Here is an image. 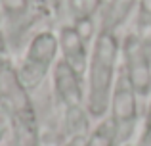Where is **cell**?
<instances>
[{
	"instance_id": "obj_8",
	"label": "cell",
	"mask_w": 151,
	"mask_h": 146,
	"mask_svg": "<svg viewBox=\"0 0 151 146\" xmlns=\"http://www.w3.org/2000/svg\"><path fill=\"white\" fill-rule=\"evenodd\" d=\"M119 140V133L111 117H105L94 127V131L84 139L82 146H115Z\"/></svg>"
},
{
	"instance_id": "obj_4",
	"label": "cell",
	"mask_w": 151,
	"mask_h": 146,
	"mask_svg": "<svg viewBox=\"0 0 151 146\" xmlns=\"http://www.w3.org/2000/svg\"><path fill=\"white\" fill-rule=\"evenodd\" d=\"M122 58L128 83L138 96H147L151 92V44L142 41L136 33L128 35L122 44Z\"/></svg>"
},
{
	"instance_id": "obj_9",
	"label": "cell",
	"mask_w": 151,
	"mask_h": 146,
	"mask_svg": "<svg viewBox=\"0 0 151 146\" xmlns=\"http://www.w3.org/2000/svg\"><path fill=\"white\" fill-rule=\"evenodd\" d=\"M138 4V0H113L109 6V12H107V25L105 29L115 31L126 17L128 14L134 10V6Z\"/></svg>"
},
{
	"instance_id": "obj_10",
	"label": "cell",
	"mask_w": 151,
	"mask_h": 146,
	"mask_svg": "<svg viewBox=\"0 0 151 146\" xmlns=\"http://www.w3.org/2000/svg\"><path fill=\"white\" fill-rule=\"evenodd\" d=\"M134 33L142 41L151 44V0H138L136 14V31Z\"/></svg>"
},
{
	"instance_id": "obj_3",
	"label": "cell",
	"mask_w": 151,
	"mask_h": 146,
	"mask_svg": "<svg viewBox=\"0 0 151 146\" xmlns=\"http://www.w3.org/2000/svg\"><path fill=\"white\" fill-rule=\"evenodd\" d=\"M59 54V38L52 31H40L31 38L17 71L25 86L33 92L44 83L48 73L54 69Z\"/></svg>"
},
{
	"instance_id": "obj_7",
	"label": "cell",
	"mask_w": 151,
	"mask_h": 146,
	"mask_svg": "<svg viewBox=\"0 0 151 146\" xmlns=\"http://www.w3.org/2000/svg\"><path fill=\"white\" fill-rule=\"evenodd\" d=\"M59 38V50H61V60L67 62L77 73L86 77L88 69V60H90V50H88V41L81 35L77 27H63L58 35Z\"/></svg>"
},
{
	"instance_id": "obj_14",
	"label": "cell",
	"mask_w": 151,
	"mask_h": 146,
	"mask_svg": "<svg viewBox=\"0 0 151 146\" xmlns=\"http://www.w3.org/2000/svg\"><path fill=\"white\" fill-rule=\"evenodd\" d=\"M4 52V42H2V37H0V54Z\"/></svg>"
},
{
	"instance_id": "obj_5",
	"label": "cell",
	"mask_w": 151,
	"mask_h": 146,
	"mask_svg": "<svg viewBox=\"0 0 151 146\" xmlns=\"http://www.w3.org/2000/svg\"><path fill=\"white\" fill-rule=\"evenodd\" d=\"M138 98L140 96L128 83L126 75L121 73L115 81L109 104V117L117 127L119 140H126L134 131V125L138 119Z\"/></svg>"
},
{
	"instance_id": "obj_2",
	"label": "cell",
	"mask_w": 151,
	"mask_h": 146,
	"mask_svg": "<svg viewBox=\"0 0 151 146\" xmlns=\"http://www.w3.org/2000/svg\"><path fill=\"white\" fill-rule=\"evenodd\" d=\"M0 110L8 115L15 146H38V123L31 90L8 58L0 56Z\"/></svg>"
},
{
	"instance_id": "obj_11",
	"label": "cell",
	"mask_w": 151,
	"mask_h": 146,
	"mask_svg": "<svg viewBox=\"0 0 151 146\" xmlns=\"http://www.w3.org/2000/svg\"><path fill=\"white\" fill-rule=\"evenodd\" d=\"M134 146H151V110L147 113V119H145V127L142 131V137Z\"/></svg>"
},
{
	"instance_id": "obj_1",
	"label": "cell",
	"mask_w": 151,
	"mask_h": 146,
	"mask_svg": "<svg viewBox=\"0 0 151 146\" xmlns=\"http://www.w3.org/2000/svg\"><path fill=\"white\" fill-rule=\"evenodd\" d=\"M121 44L115 31L103 29L94 37L86 69V112L90 117H103L109 110L111 94L117 81Z\"/></svg>"
},
{
	"instance_id": "obj_6",
	"label": "cell",
	"mask_w": 151,
	"mask_h": 146,
	"mask_svg": "<svg viewBox=\"0 0 151 146\" xmlns=\"http://www.w3.org/2000/svg\"><path fill=\"white\" fill-rule=\"evenodd\" d=\"M82 81L84 77L75 71L67 62H55L54 69H52V83H54L55 96H58L59 104H63L65 112L86 108V89Z\"/></svg>"
},
{
	"instance_id": "obj_13",
	"label": "cell",
	"mask_w": 151,
	"mask_h": 146,
	"mask_svg": "<svg viewBox=\"0 0 151 146\" xmlns=\"http://www.w3.org/2000/svg\"><path fill=\"white\" fill-rule=\"evenodd\" d=\"M84 139H86L84 135H82V137H71V140L65 146H82V144H84Z\"/></svg>"
},
{
	"instance_id": "obj_12",
	"label": "cell",
	"mask_w": 151,
	"mask_h": 146,
	"mask_svg": "<svg viewBox=\"0 0 151 146\" xmlns=\"http://www.w3.org/2000/svg\"><path fill=\"white\" fill-rule=\"evenodd\" d=\"M10 119H8V115L0 110V144L4 142V139H6V135H8V131H10Z\"/></svg>"
}]
</instances>
